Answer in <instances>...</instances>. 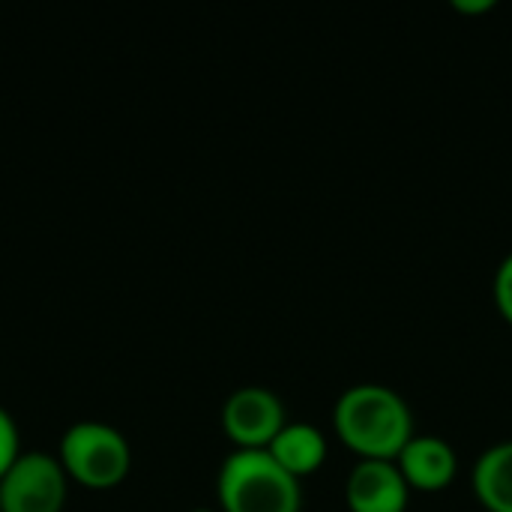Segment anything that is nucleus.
<instances>
[{
	"label": "nucleus",
	"instance_id": "nucleus-12",
	"mask_svg": "<svg viewBox=\"0 0 512 512\" xmlns=\"http://www.w3.org/2000/svg\"><path fill=\"white\" fill-rule=\"evenodd\" d=\"M453 9L462 15H480V12H492L495 0H453Z\"/></svg>",
	"mask_w": 512,
	"mask_h": 512
},
{
	"label": "nucleus",
	"instance_id": "nucleus-1",
	"mask_svg": "<svg viewBox=\"0 0 512 512\" xmlns=\"http://www.w3.org/2000/svg\"><path fill=\"white\" fill-rule=\"evenodd\" d=\"M336 438L360 459L396 462L417 435L408 402L384 384H354L333 405Z\"/></svg>",
	"mask_w": 512,
	"mask_h": 512
},
{
	"label": "nucleus",
	"instance_id": "nucleus-6",
	"mask_svg": "<svg viewBox=\"0 0 512 512\" xmlns=\"http://www.w3.org/2000/svg\"><path fill=\"white\" fill-rule=\"evenodd\" d=\"M411 489L396 462L360 459L345 480V504L351 512H405Z\"/></svg>",
	"mask_w": 512,
	"mask_h": 512
},
{
	"label": "nucleus",
	"instance_id": "nucleus-5",
	"mask_svg": "<svg viewBox=\"0 0 512 512\" xmlns=\"http://www.w3.org/2000/svg\"><path fill=\"white\" fill-rule=\"evenodd\" d=\"M285 423L282 399L267 387H240L222 405V429L237 450H267Z\"/></svg>",
	"mask_w": 512,
	"mask_h": 512
},
{
	"label": "nucleus",
	"instance_id": "nucleus-9",
	"mask_svg": "<svg viewBox=\"0 0 512 512\" xmlns=\"http://www.w3.org/2000/svg\"><path fill=\"white\" fill-rule=\"evenodd\" d=\"M471 486L486 512H512V441H501L480 453Z\"/></svg>",
	"mask_w": 512,
	"mask_h": 512
},
{
	"label": "nucleus",
	"instance_id": "nucleus-3",
	"mask_svg": "<svg viewBox=\"0 0 512 512\" xmlns=\"http://www.w3.org/2000/svg\"><path fill=\"white\" fill-rule=\"evenodd\" d=\"M57 459L69 480H75L84 489L105 492L126 480L132 465V450L120 429L108 423L84 420L63 432Z\"/></svg>",
	"mask_w": 512,
	"mask_h": 512
},
{
	"label": "nucleus",
	"instance_id": "nucleus-7",
	"mask_svg": "<svg viewBox=\"0 0 512 512\" xmlns=\"http://www.w3.org/2000/svg\"><path fill=\"white\" fill-rule=\"evenodd\" d=\"M411 492H444L459 474L456 450L438 435H414L396 459Z\"/></svg>",
	"mask_w": 512,
	"mask_h": 512
},
{
	"label": "nucleus",
	"instance_id": "nucleus-11",
	"mask_svg": "<svg viewBox=\"0 0 512 512\" xmlns=\"http://www.w3.org/2000/svg\"><path fill=\"white\" fill-rule=\"evenodd\" d=\"M492 291H495V306H498L501 318L512 327V252L498 264Z\"/></svg>",
	"mask_w": 512,
	"mask_h": 512
},
{
	"label": "nucleus",
	"instance_id": "nucleus-2",
	"mask_svg": "<svg viewBox=\"0 0 512 512\" xmlns=\"http://www.w3.org/2000/svg\"><path fill=\"white\" fill-rule=\"evenodd\" d=\"M222 512H300V480L282 471L267 450H234L216 477Z\"/></svg>",
	"mask_w": 512,
	"mask_h": 512
},
{
	"label": "nucleus",
	"instance_id": "nucleus-8",
	"mask_svg": "<svg viewBox=\"0 0 512 512\" xmlns=\"http://www.w3.org/2000/svg\"><path fill=\"white\" fill-rule=\"evenodd\" d=\"M267 453L282 471H288L294 480H303L327 462V438L312 423H285Z\"/></svg>",
	"mask_w": 512,
	"mask_h": 512
},
{
	"label": "nucleus",
	"instance_id": "nucleus-10",
	"mask_svg": "<svg viewBox=\"0 0 512 512\" xmlns=\"http://www.w3.org/2000/svg\"><path fill=\"white\" fill-rule=\"evenodd\" d=\"M21 456V441H18V426L12 420V414L6 408H0V480L6 477V471L15 465V459Z\"/></svg>",
	"mask_w": 512,
	"mask_h": 512
},
{
	"label": "nucleus",
	"instance_id": "nucleus-13",
	"mask_svg": "<svg viewBox=\"0 0 512 512\" xmlns=\"http://www.w3.org/2000/svg\"><path fill=\"white\" fill-rule=\"evenodd\" d=\"M189 512H213V510H207V507H198V510H189Z\"/></svg>",
	"mask_w": 512,
	"mask_h": 512
},
{
	"label": "nucleus",
	"instance_id": "nucleus-4",
	"mask_svg": "<svg viewBox=\"0 0 512 512\" xmlns=\"http://www.w3.org/2000/svg\"><path fill=\"white\" fill-rule=\"evenodd\" d=\"M69 477L57 456L30 450L0 480V512H63Z\"/></svg>",
	"mask_w": 512,
	"mask_h": 512
}]
</instances>
